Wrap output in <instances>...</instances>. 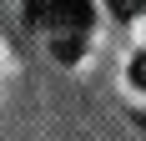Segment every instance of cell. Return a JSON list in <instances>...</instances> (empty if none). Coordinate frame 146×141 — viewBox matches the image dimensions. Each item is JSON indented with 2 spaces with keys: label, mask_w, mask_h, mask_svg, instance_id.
<instances>
[{
  "label": "cell",
  "mask_w": 146,
  "mask_h": 141,
  "mask_svg": "<svg viewBox=\"0 0 146 141\" xmlns=\"http://www.w3.org/2000/svg\"><path fill=\"white\" fill-rule=\"evenodd\" d=\"M111 10H116L121 20H131V15H141V10H146V0H111Z\"/></svg>",
  "instance_id": "2"
},
{
  "label": "cell",
  "mask_w": 146,
  "mask_h": 141,
  "mask_svg": "<svg viewBox=\"0 0 146 141\" xmlns=\"http://www.w3.org/2000/svg\"><path fill=\"white\" fill-rule=\"evenodd\" d=\"M131 81H136V86H141V91H146V51H141V56L131 61Z\"/></svg>",
  "instance_id": "3"
},
{
  "label": "cell",
  "mask_w": 146,
  "mask_h": 141,
  "mask_svg": "<svg viewBox=\"0 0 146 141\" xmlns=\"http://www.w3.org/2000/svg\"><path fill=\"white\" fill-rule=\"evenodd\" d=\"M25 20L50 35V51L60 61H76L81 35L91 30V0H25Z\"/></svg>",
  "instance_id": "1"
}]
</instances>
